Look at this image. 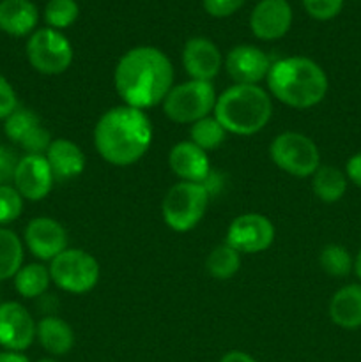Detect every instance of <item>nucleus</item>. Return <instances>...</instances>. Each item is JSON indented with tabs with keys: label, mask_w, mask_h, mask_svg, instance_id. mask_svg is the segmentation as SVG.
Segmentation results:
<instances>
[{
	"label": "nucleus",
	"mask_w": 361,
	"mask_h": 362,
	"mask_svg": "<svg viewBox=\"0 0 361 362\" xmlns=\"http://www.w3.org/2000/svg\"><path fill=\"white\" fill-rule=\"evenodd\" d=\"M117 94L126 106L145 110L159 105L173 87L168 57L152 46H138L120 57L113 73Z\"/></svg>",
	"instance_id": "obj_1"
},
{
	"label": "nucleus",
	"mask_w": 361,
	"mask_h": 362,
	"mask_svg": "<svg viewBox=\"0 0 361 362\" xmlns=\"http://www.w3.org/2000/svg\"><path fill=\"white\" fill-rule=\"evenodd\" d=\"M209 197L211 189L207 184L177 182L163 198V221L173 232H190L204 218Z\"/></svg>",
	"instance_id": "obj_5"
},
{
	"label": "nucleus",
	"mask_w": 361,
	"mask_h": 362,
	"mask_svg": "<svg viewBox=\"0 0 361 362\" xmlns=\"http://www.w3.org/2000/svg\"><path fill=\"white\" fill-rule=\"evenodd\" d=\"M216 92L211 81L190 80L170 88L163 99V112L172 122L195 124L214 112Z\"/></svg>",
	"instance_id": "obj_6"
},
{
	"label": "nucleus",
	"mask_w": 361,
	"mask_h": 362,
	"mask_svg": "<svg viewBox=\"0 0 361 362\" xmlns=\"http://www.w3.org/2000/svg\"><path fill=\"white\" fill-rule=\"evenodd\" d=\"M345 175L354 186L361 187V152H357L353 158H349V161L345 165Z\"/></svg>",
	"instance_id": "obj_35"
},
{
	"label": "nucleus",
	"mask_w": 361,
	"mask_h": 362,
	"mask_svg": "<svg viewBox=\"0 0 361 362\" xmlns=\"http://www.w3.org/2000/svg\"><path fill=\"white\" fill-rule=\"evenodd\" d=\"M303 6L314 20L328 21L338 16L343 7V0H303Z\"/></svg>",
	"instance_id": "obj_31"
},
{
	"label": "nucleus",
	"mask_w": 361,
	"mask_h": 362,
	"mask_svg": "<svg viewBox=\"0 0 361 362\" xmlns=\"http://www.w3.org/2000/svg\"><path fill=\"white\" fill-rule=\"evenodd\" d=\"M190 138V141H193L202 151H214L225 141L227 131L223 129V126L214 117H204V119L191 124Z\"/></svg>",
	"instance_id": "obj_27"
},
{
	"label": "nucleus",
	"mask_w": 361,
	"mask_h": 362,
	"mask_svg": "<svg viewBox=\"0 0 361 362\" xmlns=\"http://www.w3.org/2000/svg\"><path fill=\"white\" fill-rule=\"evenodd\" d=\"M18 161H20V159H16L13 151H9L7 147L0 145V186H2V184H7L9 180H13Z\"/></svg>",
	"instance_id": "obj_34"
},
{
	"label": "nucleus",
	"mask_w": 361,
	"mask_h": 362,
	"mask_svg": "<svg viewBox=\"0 0 361 362\" xmlns=\"http://www.w3.org/2000/svg\"><path fill=\"white\" fill-rule=\"evenodd\" d=\"M152 144V124L144 110L115 106L103 113L94 127V147L110 165L137 163Z\"/></svg>",
	"instance_id": "obj_2"
},
{
	"label": "nucleus",
	"mask_w": 361,
	"mask_h": 362,
	"mask_svg": "<svg viewBox=\"0 0 361 362\" xmlns=\"http://www.w3.org/2000/svg\"><path fill=\"white\" fill-rule=\"evenodd\" d=\"M0 362H30L28 357H25L20 352H0Z\"/></svg>",
	"instance_id": "obj_37"
},
{
	"label": "nucleus",
	"mask_w": 361,
	"mask_h": 362,
	"mask_svg": "<svg viewBox=\"0 0 361 362\" xmlns=\"http://www.w3.org/2000/svg\"><path fill=\"white\" fill-rule=\"evenodd\" d=\"M219 362H257L251 356H248L246 352H239V350H232V352H227L225 356L219 359Z\"/></svg>",
	"instance_id": "obj_36"
},
{
	"label": "nucleus",
	"mask_w": 361,
	"mask_h": 362,
	"mask_svg": "<svg viewBox=\"0 0 361 362\" xmlns=\"http://www.w3.org/2000/svg\"><path fill=\"white\" fill-rule=\"evenodd\" d=\"M269 154L282 172L299 179L314 175L321 166V154L314 140L294 131L278 134L269 147Z\"/></svg>",
	"instance_id": "obj_7"
},
{
	"label": "nucleus",
	"mask_w": 361,
	"mask_h": 362,
	"mask_svg": "<svg viewBox=\"0 0 361 362\" xmlns=\"http://www.w3.org/2000/svg\"><path fill=\"white\" fill-rule=\"evenodd\" d=\"M222 53L207 37H191L183 48V66L191 80L211 81L222 69Z\"/></svg>",
	"instance_id": "obj_17"
},
{
	"label": "nucleus",
	"mask_w": 361,
	"mask_h": 362,
	"mask_svg": "<svg viewBox=\"0 0 361 362\" xmlns=\"http://www.w3.org/2000/svg\"><path fill=\"white\" fill-rule=\"evenodd\" d=\"M32 315L18 303L0 304V345L9 352H23L35 339Z\"/></svg>",
	"instance_id": "obj_12"
},
{
	"label": "nucleus",
	"mask_w": 361,
	"mask_h": 362,
	"mask_svg": "<svg viewBox=\"0 0 361 362\" xmlns=\"http://www.w3.org/2000/svg\"><path fill=\"white\" fill-rule=\"evenodd\" d=\"M268 88L280 103L297 110L317 106L328 94L324 69L306 57H287L271 66Z\"/></svg>",
	"instance_id": "obj_3"
},
{
	"label": "nucleus",
	"mask_w": 361,
	"mask_h": 362,
	"mask_svg": "<svg viewBox=\"0 0 361 362\" xmlns=\"http://www.w3.org/2000/svg\"><path fill=\"white\" fill-rule=\"evenodd\" d=\"M311 177H314L311 187L319 200L324 204H335V202L342 200L347 191V182H349L342 170H338L336 166L322 165Z\"/></svg>",
	"instance_id": "obj_23"
},
{
	"label": "nucleus",
	"mask_w": 361,
	"mask_h": 362,
	"mask_svg": "<svg viewBox=\"0 0 361 362\" xmlns=\"http://www.w3.org/2000/svg\"><path fill=\"white\" fill-rule=\"evenodd\" d=\"M80 7L76 0H48L45 7V21L50 28H67L78 20Z\"/></svg>",
	"instance_id": "obj_29"
},
{
	"label": "nucleus",
	"mask_w": 361,
	"mask_h": 362,
	"mask_svg": "<svg viewBox=\"0 0 361 362\" xmlns=\"http://www.w3.org/2000/svg\"><path fill=\"white\" fill-rule=\"evenodd\" d=\"M48 269L52 281L64 292L87 293L99 281V264L87 251H62L53 258Z\"/></svg>",
	"instance_id": "obj_8"
},
{
	"label": "nucleus",
	"mask_w": 361,
	"mask_h": 362,
	"mask_svg": "<svg viewBox=\"0 0 361 362\" xmlns=\"http://www.w3.org/2000/svg\"><path fill=\"white\" fill-rule=\"evenodd\" d=\"M329 318L347 331L361 327V285L353 283L336 290L329 303Z\"/></svg>",
	"instance_id": "obj_21"
},
{
	"label": "nucleus",
	"mask_w": 361,
	"mask_h": 362,
	"mask_svg": "<svg viewBox=\"0 0 361 362\" xmlns=\"http://www.w3.org/2000/svg\"><path fill=\"white\" fill-rule=\"evenodd\" d=\"M52 276L50 269L41 264H30L21 267L14 276V286L18 293L25 299H34V297L42 296L48 290Z\"/></svg>",
	"instance_id": "obj_24"
},
{
	"label": "nucleus",
	"mask_w": 361,
	"mask_h": 362,
	"mask_svg": "<svg viewBox=\"0 0 361 362\" xmlns=\"http://www.w3.org/2000/svg\"><path fill=\"white\" fill-rule=\"evenodd\" d=\"M23 262V246L14 232L0 228V281L16 276Z\"/></svg>",
	"instance_id": "obj_25"
},
{
	"label": "nucleus",
	"mask_w": 361,
	"mask_h": 362,
	"mask_svg": "<svg viewBox=\"0 0 361 362\" xmlns=\"http://www.w3.org/2000/svg\"><path fill=\"white\" fill-rule=\"evenodd\" d=\"M35 338L52 356H66L74 345V332L66 320L59 317H45L35 327Z\"/></svg>",
	"instance_id": "obj_22"
},
{
	"label": "nucleus",
	"mask_w": 361,
	"mask_h": 362,
	"mask_svg": "<svg viewBox=\"0 0 361 362\" xmlns=\"http://www.w3.org/2000/svg\"><path fill=\"white\" fill-rule=\"evenodd\" d=\"M168 165L183 182L205 184L211 177L207 154L193 141H179L173 145L168 154Z\"/></svg>",
	"instance_id": "obj_18"
},
{
	"label": "nucleus",
	"mask_w": 361,
	"mask_h": 362,
	"mask_svg": "<svg viewBox=\"0 0 361 362\" xmlns=\"http://www.w3.org/2000/svg\"><path fill=\"white\" fill-rule=\"evenodd\" d=\"M18 108V99L9 81L0 74V120H6Z\"/></svg>",
	"instance_id": "obj_33"
},
{
	"label": "nucleus",
	"mask_w": 361,
	"mask_h": 362,
	"mask_svg": "<svg viewBox=\"0 0 361 362\" xmlns=\"http://www.w3.org/2000/svg\"><path fill=\"white\" fill-rule=\"evenodd\" d=\"M21 209H23V198L18 193L16 187L2 184L0 186V225L20 218Z\"/></svg>",
	"instance_id": "obj_30"
},
{
	"label": "nucleus",
	"mask_w": 361,
	"mask_h": 362,
	"mask_svg": "<svg viewBox=\"0 0 361 362\" xmlns=\"http://www.w3.org/2000/svg\"><path fill=\"white\" fill-rule=\"evenodd\" d=\"M52 170L53 180L57 182H66L80 175L85 168V156L81 148L74 141L66 138H57L52 140L48 151L45 154Z\"/></svg>",
	"instance_id": "obj_19"
},
{
	"label": "nucleus",
	"mask_w": 361,
	"mask_h": 362,
	"mask_svg": "<svg viewBox=\"0 0 361 362\" xmlns=\"http://www.w3.org/2000/svg\"><path fill=\"white\" fill-rule=\"evenodd\" d=\"M244 2L246 0H202L205 13L212 18L232 16L244 6Z\"/></svg>",
	"instance_id": "obj_32"
},
{
	"label": "nucleus",
	"mask_w": 361,
	"mask_h": 362,
	"mask_svg": "<svg viewBox=\"0 0 361 362\" xmlns=\"http://www.w3.org/2000/svg\"><path fill=\"white\" fill-rule=\"evenodd\" d=\"M319 264H321L322 271L333 278H345L354 269V262L349 251L340 244H328L326 247H322L321 255H319Z\"/></svg>",
	"instance_id": "obj_28"
},
{
	"label": "nucleus",
	"mask_w": 361,
	"mask_h": 362,
	"mask_svg": "<svg viewBox=\"0 0 361 362\" xmlns=\"http://www.w3.org/2000/svg\"><path fill=\"white\" fill-rule=\"evenodd\" d=\"M273 113L271 98L258 85H232L216 98L214 119L227 133L250 136L269 122Z\"/></svg>",
	"instance_id": "obj_4"
},
{
	"label": "nucleus",
	"mask_w": 361,
	"mask_h": 362,
	"mask_svg": "<svg viewBox=\"0 0 361 362\" xmlns=\"http://www.w3.org/2000/svg\"><path fill=\"white\" fill-rule=\"evenodd\" d=\"M275 240V226L262 214L237 216L227 230V243L237 253H260Z\"/></svg>",
	"instance_id": "obj_10"
},
{
	"label": "nucleus",
	"mask_w": 361,
	"mask_h": 362,
	"mask_svg": "<svg viewBox=\"0 0 361 362\" xmlns=\"http://www.w3.org/2000/svg\"><path fill=\"white\" fill-rule=\"evenodd\" d=\"M7 138L20 145L28 154H46L52 136L32 110L16 108L4 124Z\"/></svg>",
	"instance_id": "obj_11"
},
{
	"label": "nucleus",
	"mask_w": 361,
	"mask_h": 362,
	"mask_svg": "<svg viewBox=\"0 0 361 362\" xmlns=\"http://www.w3.org/2000/svg\"><path fill=\"white\" fill-rule=\"evenodd\" d=\"M13 180L21 198L32 202L46 198L53 187L52 170L45 156L41 154L23 156L18 161Z\"/></svg>",
	"instance_id": "obj_13"
},
{
	"label": "nucleus",
	"mask_w": 361,
	"mask_h": 362,
	"mask_svg": "<svg viewBox=\"0 0 361 362\" xmlns=\"http://www.w3.org/2000/svg\"><path fill=\"white\" fill-rule=\"evenodd\" d=\"M27 59L38 73L62 74L73 62V46L55 28H39L27 42Z\"/></svg>",
	"instance_id": "obj_9"
},
{
	"label": "nucleus",
	"mask_w": 361,
	"mask_h": 362,
	"mask_svg": "<svg viewBox=\"0 0 361 362\" xmlns=\"http://www.w3.org/2000/svg\"><path fill=\"white\" fill-rule=\"evenodd\" d=\"M39 362H57V361H53V359H41Z\"/></svg>",
	"instance_id": "obj_39"
},
{
	"label": "nucleus",
	"mask_w": 361,
	"mask_h": 362,
	"mask_svg": "<svg viewBox=\"0 0 361 362\" xmlns=\"http://www.w3.org/2000/svg\"><path fill=\"white\" fill-rule=\"evenodd\" d=\"M241 267V253H237L234 247L229 244H222L216 246L214 250L209 253L207 260H205V269L209 274L214 279H225L234 278Z\"/></svg>",
	"instance_id": "obj_26"
},
{
	"label": "nucleus",
	"mask_w": 361,
	"mask_h": 362,
	"mask_svg": "<svg viewBox=\"0 0 361 362\" xmlns=\"http://www.w3.org/2000/svg\"><path fill=\"white\" fill-rule=\"evenodd\" d=\"M25 244L39 260H50L67 250V233L52 218H35L25 228Z\"/></svg>",
	"instance_id": "obj_15"
},
{
	"label": "nucleus",
	"mask_w": 361,
	"mask_h": 362,
	"mask_svg": "<svg viewBox=\"0 0 361 362\" xmlns=\"http://www.w3.org/2000/svg\"><path fill=\"white\" fill-rule=\"evenodd\" d=\"M354 272H356V276L360 278V281H361V250H360V253H357L356 260H354Z\"/></svg>",
	"instance_id": "obj_38"
},
{
	"label": "nucleus",
	"mask_w": 361,
	"mask_h": 362,
	"mask_svg": "<svg viewBox=\"0 0 361 362\" xmlns=\"http://www.w3.org/2000/svg\"><path fill=\"white\" fill-rule=\"evenodd\" d=\"M39 20L38 7L30 0H0V30L14 37L30 34Z\"/></svg>",
	"instance_id": "obj_20"
},
{
	"label": "nucleus",
	"mask_w": 361,
	"mask_h": 362,
	"mask_svg": "<svg viewBox=\"0 0 361 362\" xmlns=\"http://www.w3.org/2000/svg\"><path fill=\"white\" fill-rule=\"evenodd\" d=\"M292 9L287 0H260L251 11L250 28L262 41H276L290 30Z\"/></svg>",
	"instance_id": "obj_16"
},
{
	"label": "nucleus",
	"mask_w": 361,
	"mask_h": 362,
	"mask_svg": "<svg viewBox=\"0 0 361 362\" xmlns=\"http://www.w3.org/2000/svg\"><path fill=\"white\" fill-rule=\"evenodd\" d=\"M271 60L260 48L239 45L229 52L225 69L236 85H257L265 80L271 69Z\"/></svg>",
	"instance_id": "obj_14"
}]
</instances>
